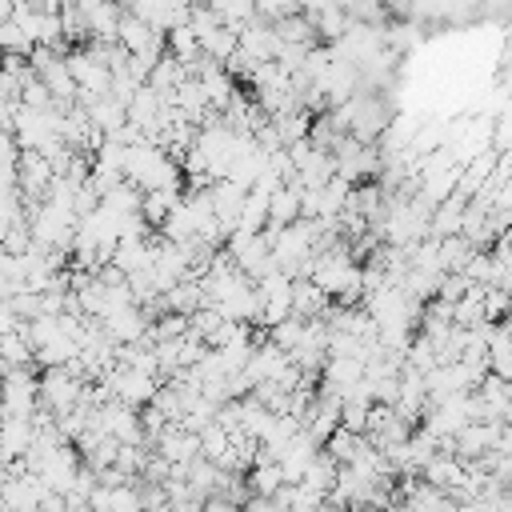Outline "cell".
Wrapping results in <instances>:
<instances>
[{
    "instance_id": "cell-8",
    "label": "cell",
    "mask_w": 512,
    "mask_h": 512,
    "mask_svg": "<svg viewBox=\"0 0 512 512\" xmlns=\"http://www.w3.org/2000/svg\"><path fill=\"white\" fill-rule=\"evenodd\" d=\"M180 204V192H140V220L148 228H160L164 216Z\"/></svg>"
},
{
    "instance_id": "cell-1",
    "label": "cell",
    "mask_w": 512,
    "mask_h": 512,
    "mask_svg": "<svg viewBox=\"0 0 512 512\" xmlns=\"http://www.w3.org/2000/svg\"><path fill=\"white\" fill-rule=\"evenodd\" d=\"M80 380H72L64 368H44L40 380H36V396H40V408H48L52 416L60 412H72L80 404Z\"/></svg>"
},
{
    "instance_id": "cell-7",
    "label": "cell",
    "mask_w": 512,
    "mask_h": 512,
    "mask_svg": "<svg viewBox=\"0 0 512 512\" xmlns=\"http://www.w3.org/2000/svg\"><path fill=\"white\" fill-rule=\"evenodd\" d=\"M336 460L332 456H324V452H316L312 456V464L304 468V476H300V484L304 488H312V492H320V496H328L332 492V484H336Z\"/></svg>"
},
{
    "instance_id": "cell-3",
    "label": "cell",
    "mask_w": 512,
    "mask_h": 512,
    "mask_svg": "<svg viewBox=\"0 0 512 512\" xmlns=\"http://www.w3.org/2000/svg\"><path fill=\"white\" fill-rule=\"evenodd\" d=\"M244 488H248V496H264V500H272V496L284 488L280 464H276V460H268L264 452H256V464L244 472Z\"/></svg>"
},
{
    "instance_id": "cell-2",
    "label": "cell",
    "mask_w": 512,
    "mask_h": 512,
    "mask_svg": "<svg viewBox=\"0 0 512 512\" xmlns=\"http://www.w3.org/2000/svg\"><path fill=\"white\" fill-rule=\"evenodd\" d=\"M152 452H156L164 464H192V460L200 456V440H196L192 432H184V428L168 424V428L152 440Z\"/></svg>"
},
{
    "instance_id": "cell-6",
    "label": "cell",
    "mask_w": 512,
    "mask_h": 512,
    "mask_svg": "<svg viewBox=\"0 0 512 512\" xmlns=\"http://www.w3.org/2000/svg\"><path fill=\"white\" fill-rule=\"evenodd\" d=\"M28 448H32V424L28 420H4L0 424V452L8 460H24Z\"/></svg>"
},
{
    "instance_id": "cell-9",
    "label": "cell",
    "mask_w": 512,
    "mask_h": 512,
    "mask_svg": "<svg viewBox=\"0 0 512 512\" xmlns=\"http://www.w3.org/2000/svg\"><path fill=\"white\" fill-rule=\"evenodd\" d=\"M0 364L4 368H28L32 364V348H28V340L20 332L0 336Z\"/></svg>"
},
{
    "instance_id": "cell-5",
    "label": "cell",
    "mask_w": 512,
    "mask_h": 512,
    "mask_svg": "<svg viewBox=\"0 0 512 512\" xmlns=\"http://www.w3.org/2000/svg\"><path fill=\"white\" fill-rule=\"evenodd\" d=\"M464 204L460 196H448L440 200L432 212H428V240H448V236H460V216H464Z\"/></svg>"
},
{
    "instance_id": "cell-10",
    "label": "cell",
    "mask_w": 512,
    "mask_h": 512,
    "mask_svg": "<svg viewBox=\"0 0 512 512\" xmlns=\"http://www.w3.org/2000/svg\"><path fill=\"white\" fill-rule=\"evenodd\" d=\"M472 288V280L464 276V272H444L440 280H436V300H444V304H456L464 292Z\"/></svg>"
},
{
    "instance_id": "cell-4",
    "label": "cell",
    "mask_w": 512,
    "mask_h": 512,
    "mask_svg": "<svg viewBox=\"0 0 512 512\" xmlns=\"http://www.w3.org/2000/svg\"><path fill=\"white\" fill-rule=\"evenodd\" d=\"M300 184L296 180H288V184H280L272 196H268V224L264 228H284V224H292V220H300Z\"/></svg>"
}]
</instances>
